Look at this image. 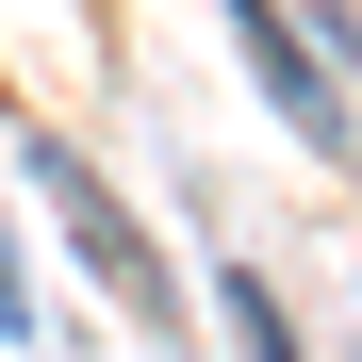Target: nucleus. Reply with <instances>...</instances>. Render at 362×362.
Wrapping results in <instances>:
<instances>
[{"instance_id":"20e7f679","label":"nucleus","mask_w":362,"mask_h":362,"mask_svg":"<svg viewBox=\"0 0 362 362\" xmlns=\"http://www.w3.org/2000/svg\"><path fill=\"white\" fill-rule=\"evenodd\" d=\"M0 329H33V296H17V247H0Z\"/></svg>"},{"instance_id":"7ed1b4c3","label":"nucleus","mask_w":362,"mask_h":362,"mask_svg":"<svg viewBox=\"0 0 362 362\" xmlns=\"http://www.w3.org/2000/svg\"><path fill=\"white\" fill-rule=\"evenodd\" d=\"M230 313H247V362H296V346H280V313H264V280H230Z\"/></svg>"},{"instance_id":"f03ea898","label":"nucleus","mask_w":362,"mask_h":362,"mask_svg":"<svg viewBox=\"0 0 362 362\" xmlns=\"http://www.w3.org/2000/svg\"><path fill=\"white\" fill-rule=\"evenodd\" d=\"M230 33H247V83L280 99V132H296V148H346V99H329V66H313V49H296V17H280V0H230Z\"/></svg>"},{"instance_id":"f257e3e1","label":"nucleus","mask_w":362,"mask_h":362,"mask_svg":"<svg viewBox=\"0 0 362 362\" xmlns=\"http://www.w3.org/2000/svg\"><path fill=\"white\" fill-rule=\"evenodd\" d=\"M33 181H49V214L83 230V264H99V296H115V313H148V329H181V313H165V247H148V230H132V214L99 198V165H66V148H33Z\"/></svg>"}]
</instances>
